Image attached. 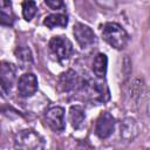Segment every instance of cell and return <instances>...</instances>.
Returning <instances> with one entry per match:
<instances>
[{
    "label": "cell",
    "instance_id": "1",
    "mask_svg": "<svg viewBox=\"0 0 150 150\" xmlns=\"http://www.w3.org/2000/svg\"><path fill=\"white\" fill-rule=\"evenodd\" d=\"M102 38L116 49H123L128 42L127 32L115 22H108L102 27Z\"/></svg>",
    "mask_w": 150,
    "mask_h": 150
},
{
    "label": "cell",
    "instance_id": "2",
    "mask_svg": "<svg viewBox=\"0 0 150 150\" xmlns=\"http://www.w3.org/2000/svg\"><path fill=\"white\" fill-rule=\"evenodd\" d=\"M14 143H15V148L23 150H39L45 146L43 137L32 129L19 131L15 135Z\"/></svg>",
    "mask_w": 150,
    "mask_h": 150
},
{
    "label": "cell",
    "instance_id": "3",
    "mask_svg": "<svg viewBox=\"0 0 150 150\" xmlns=\"http://www.w3.org/2000/svg\"><path fill=\"white\" fill-rule=\"evenodd\" d=\"M49 50L59 61L70 57L73 54V45L64 36H53L49 41Z\"/></svg>",
    "mask_w": 150,
    "mask_h": 150
},
{
    "label": "cell",
    "instance_id": "4",
    "mask_svg": "<svg viewBox=\"0 0 150 150\" xmlns=\"http://www.w3.org/2000/svg\"><path fill=\"white\" fill-rule=\"evenodd\" d=\"M73 33H74V36H75L77 43L83 49L91 47L96 41V36H95L93 29L84 23H80V22L75 23L74 28H73Z\"/></svg>",
    "mask_w": 150,
    "mask_h": 150
},
{
    "label": "cell",
    "instance_id": "5",
    "mask_svg": "<svg viewBox=\"0 0 150 150\" xmlns=\"http://www.w3.org/2000/svg\"><path fill=\"white\" fill-rule=\"evenodd\" d=\"M115 118L111 114L104 111L102 112L97 121H96V125H95V134L101 138V139H104V138H108L112 132H114V129H115Z\"/></svg>",
    "mask_w": 150,
    "mask_h": 150
},
{
    "label": "cell",
    "instance_id": "6",
    "mask_svg": "<svg viewBox=\"0 0 150 150\" xmlns=\"http://www.w3.org/2000/svg\"><path fill=\"white\" fill-rule=\"evenodd\" d=\"M46 121L50 129L55 132H61L64 130V109L61 107H52L46 112Z\"/></svg>",
    "mask_w": 150,
    "mask_h": 150
},
{
    "label": "cell",
    "instance_id": "7",
    "mask_svg": "<svg viewBox=\"0 0 150 150\" xmlns=\"http://www.w3.org/2000/svg\"><path fill=\"white\" fill-rule=\"evenodd\" d=\"M38 90V80L36 76L32 73L23 74L18 82V93L22 97H30Z\"/></svg>",
    "mask_w": 150,
    "mask_h": 150
},
{
    "label": "cell",
    "instance_id": "8",
    "mask_svg": "<svg viewBox=\"0 0 150 150\" xmlns=\"http://www.w3.org/2000/svg\"><path fill=\"white\" fill-rule=\"evenodd\" d=\"M15 74H16V68L14 64L2 61L1 62V68H0V77H1V87L2 90L9 91L14 80H15Z\"/></svg>",
    "mask_w": 150,
    "mask_h": 150
},
{
    "label": "cell",
    "instance_id": "9",
    "mask_svg": "<svg viewBox=\"0 0 150 150\" xmlns=\"http://www.w3.org/2000/svg\"><path fill=\"white\" fill-rule=\"evenodd\" d=\"M139 132V125L137 121L132 117H125L120 125V134L121 137L125 141H132Z\"/></svg>",
    "mask_w": 150,
    "mask_h": 150
},
{
    "label": "cell",
    "instance_id": "10",
    "mask_svg": "<svg viewBox=\"0 0 150 150\" xmlns=\"http://www.w3.org/2000/svg\"><path fill=\"white\" fill-rule=\"evenodd\" d=\"M77 84V76L76 73L71 69L67 70L66 73H62L60 79H59V86L61 87V89L63 91H68L75 88V86Z\"/></svg>",
    "mask_w": 150,
    "mask_h": 150
},
{
    "label": "cell",
    "instance_id": "11",
    "mask_svg": "<svg viewBox=\"0 0 150 150\" xmlns=\"http://www.w3.org/2000/svg\"><path fill=\"white\" fill-rule=\"evenodd\" d=\"M86 120L84 110L80 105H71L69 109V121L73 125L74 129H80L82 128L83 123Z\"/></svg>",
    "mask_w": 150,
    "mask_h": 150
},
{
    "label": "cell",
    "instance_id": "12",
    "mask_svg": "<svg viewBox=\"0 0 150 150\" xmlns=\"http://www.w3.org/2000/svg\"><path fill=\"white\" fill-rule=\"evenodd\" d=\"M108 59L103 53H98L93 61V71L98 79H103L107 73Z\"/></svg>",
    "mask_w": 150,
    "mask_h": 150
},
{
    "label": "cell",
    "instance_id": "13",
    "mask_svg": "<svg viewBox=\"0 0 150 150\" xmlns=\"http://www.w3.org/2000/svg\"><path fill=\"white\" fill-rule=\"evenodd\" d=\"M43 25L50 29L55 28V27H66L68 25V16L66 14H61V13L50 14L45 18Z\"/></svg>",
    "mask_w": 150,
    "mask_h": 150
},
{
    "label": "cell",
    "instance_id": "14",
    "mask_svg": "<svg viewBox=\"0 0 150 150\" xmlns=\"http://www.w3.org/2000/svg\"><path fill=\"white\" fill-rule=\"evenodd\" d=\"M14 53H15V56L22 68L29 67L32 64L33 57H32V53L27 46H18Z\"/></svg>",
    "mask_w": 150,
    "mask_h": 150
},
{
    "label": "cell",
    "instance_id": "15",
    "mask_svg": "<svg viewBox=\"0 0 150 150\" xmlns=\"http://www.w3.org/2000/svg\"><path fill=\"white\" fill-rule=\"evenodd\" d=\"M0 4H1V23L2 25H11L13 21L11 0H0Z\"/></svg>",
    "mask_w": 150,
    "mask_h": 150
},
{
    "label": "cell",
    "instance_id": "16",
    "mask_svg": "<svg viewBox=\"0 0 150 150\" xmlns=\"http://www.w3.org/2000/svg\"><path fill=\"white\" fill-rule=\"evenodd\" d=\"M22 15L26 21H30L36 13V4L34 0H23L22 1Z\"/></svg>",
    "mask_w": 150,
    "mask_h": 150
},
{
    "label": "cell",
    "instance_id": "17",
    "mask_svg": "<svg viewBox=\"0 0 150 150\" xmlns=\"http://www.w3.org/2000/svg\"><path fill=\"white\" fill-rule=\"evenodd\" d=\"M45 2L52 9H60L63 7V0H45Z\"/></svg>",
    "mask_w": 150,
    "mask_h": 150
},
{
    "label": "cell",
    "instance_id": "18",
    "mask_svg": "<svg viewBox=\"0 0 150 150\" xmlns=\"http://www.w3.org/2000/svg\"><path fill=\"white\" fill-rule=\"evenodd\" d=\"M96 2L104 8H114L116 5L115 0H96Z\"/></svg>",
    "mask_w": 150,
    "mask_h": 150
}]
</instances>
